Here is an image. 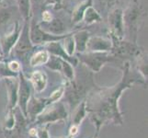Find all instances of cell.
Here are the masks:
<instances>
[{"label": "cell", "mask_w": 148, "mask_h": 138, "mask_svg": "<svg viewBox=\"0 0 148 138\" xmlns=\"http://www.w3.org/2000/svg\"><path fill=\"white\" fill-rule=\"evenodd\" d=\"M109 26L111 36L114 40H122L124 37L123 11L121 8H115L109 14Z\"/></svg>", "instance_id": "9c48e42d"}, {"label": "cell", "mask_w": 148, "mask_h": 138, "mask_svg": "<svg viewBox=\"0 0 148 138\" xmlns=\"http://www.w3.org/2000/svg\"><path fill=\"white\" fill-rule=\"evenodd\" d=\"M51 138H74V137H71V136H67V137H51Z\"/></svg>", "instance_id": "8d00e7d4"}, {"label": "cell", "mask_w": 148, "mask_h": 138, "mask_svg": "<svg viewBox=\"0 0 148 138\" xmlns=\"http://www.w3.org/2000/svg\"><path fill=\"white\" fill-rule=\"evenodd\" d=\"M45 50H46L51 55H54V56H57V57H60L61 59H63L66 61V62H68L69 64H71L73 66H77L79 63L75 56H70L66 54L62 43H60V41L46 43V49Z\"/></svg>", "instance_id": "2e32d148"}, {"label": "cell", "mask_w": 148, "mask_h": 138, "mask_svg": "<svg viewBox=\"0 0 148 138\" xmlns=\"http://www.w3.org/2000/svg\"><path fill=\"white\" fill-rule=\"evenodd\" d=\"M29 35L30 42L32 45H39L45 43H51V42H57V41H62L68 35H63V36H55L50 33L45 32L44 30L40 29V25L36 22V20L32 19L29 25Z\"/></svg>", "instance_id": "ba28073f"}, {"label": "cell", "mask_w": 148, "mask_h": 138, "mask_svg": "<svg viewBox=\"0 0 148 138\" xmlns=\"http://www.w3.org/2000/svg\"><path fill=\"white\" fill-rule=\"evenodd\" d=\"M83 19H84L85 22L86 24H92L95 22H99L101 19L100 15L99 14V12L91 6L86 9V11L84 12Z\"/></svg>", "instance_id": "cb8c5ba5"}, {"label": "cell", "mask_w": 148, "mask_h": 138, "mask_svg": "<svg viewBox=\"0 0 148 138\" xmlns=\"http://www.w3.org/2000/svg\"><path fill=\"white\" fill-rule=\"evenodd\" d=\"M112 49V41L100 36H90L86 43V52L109 53Z\"/></svg>", "instance_id": "4fadbf2b"}, {"label": "cell", "mask_w": 148, "mask_h": 138, "mask_svg": "<svg viewBox=\"0 0 148 138\" xmlns=\"http://www.w3.org/2000/svg\"><path fill=\"white\" fill-rule=\"evenodd\" d=\"M29 138H37V137H36V136H32V137H29Z\"/></svg>", "instance_id": "f35d334b"}, {"label": "cell", "mask_w": 148, "mask_h": 138, "mask_svg": "<svg viewBox=\"0 0 148 138\" xmlns=\"http://www.w3.org/2000/svg\"><path fill=\"white\" fill-rule=\"evenodd\" d=\"M135 83L145 85L146 81L139 73L131 70L129 62H125L119 83L112 87H97L89 92L86 98V110L96 127L95 136L99 135L101 127L106 124H123V113L120 110L119 100L122 93Z\"/></svg>", "instance_id": "6da1fadb"}, {"label": "cell", "mask_w": 148, "mask_h": 138, "mask_svg": "<svg viewBox=\"0 0 148 138\" xmlns=\"http://www.w3.org/2000/svg\"><path fill=\"white\" fill-rule=\"evenodd\" d=\"M42 20L43 22H49L50 20H52V15L48 11H45L42 13Z\"/></svg>", "instance_id": "836d02e7"}, {"label": "cell", "mask_w": 148, "mask_h": 138, "mask_svg": "<svg viewBox=\"0 0 148 138\" xmlns=\"http://www.w3.org/2000/svg\"><path fill=\"white\" fill-rule=\"evenodd\" d=\"M140 8L138 7V4L132 3L127 8V9L123 12V23H124V29L126 28L130 32L136 30L137 25L140 19Z\"/></svg>", "instance_id": "9a60e30c"}, {"label": "cell", "mask_w": 148, "mask_h": 138, "mask_svg": "<svg viewBox=\"0 0 148 138\" xmlns=\"http://www.w3.org/2000/svg\"><path fill=\"white\" fill-rule=\"evenodd\" d=\"M91 2H92V0H86L84 3L80 4L79 6L75 9V11L73 12V16H72V21L74 23H78L83 19L84 12L86 11V8L91 6Z\"/></svg>", "instance_id": "603a6c76"}, {"label": "cell", "mask_w": 148, "mask_h": 138, "mask_svg": "<svg viewBox=\"0 0 148 138\" xmlns=\"http://www.w3.org/2000/svg\"><path fill=\"white\" fill-rule=\"evenodd\" d=\"M88 116L86 110V100H84L81 103L76 107V108L73 111L72 113V124L73 125H77L79 126L84 119Z\"/></svg>", "instance_id": "7402d4cb"}, {"label": "cell", "mask_w": 148, "mask_h": 138, "mask_svg": "<svg viewBox=\"0 0 148 138\" xmlns=\"http://www.w3.org/2000/svg\"><path fill=\"white\" fill-rule=\"evenodd\" d=\"M36 2H43V0H36Z\"/></svg>", "instance_id": "74e56055"}, {"label": "cell", "mask_w": 148, "mask_h": 138, "mask_svg": "<svg viewBox=\"0 0 148 138\" xmlns=\"http://www.w3.org/2000/svg\"><path fill=\"white\" fill-rule=\"evenodd\" d=\"M15 116H16V125L10 131L3 132L5 134L6 138H23V132L28 124V120L26 117L23 115V113L18 109V107H16L14 109Z\"/></svg>", "instance_id": "5bb4252c"}, {"label": "cell", "mask_w": 148, "mask_h": 138, "mask_svg": "<svg viewBox=\"0 0 148 138\" xmlns=\"http://www.w3.org/2000/svg\"><path fill=\"white\" fill-rule=\"evenodd\" d=\"M64 87V92L63 98H64L65 102L72 111L86 100L90 91L97 88L92 75H83L81 78L75 76L72 81L66 80Z\"/></svg>", "instance_id": "7a4b0ae2"}, {"label": "cell", "mask_w": 148, "mask_h": 138, "mask_svg": "<svg viewBox=\"0 0 148 138\" xmlns=\"http://www.w3.org/2000/svg\"><path fill=\"white\" fill-rule=\"evenodd\" d=\"M137 72H138L142 78L147 81V59L145 54H140L137 56Z\"/></svg>", "instance_id": "d4e9b609"}, {"label": "cell", "mask_w": 148, "mask_h": 138, "mask_svg": "<svg viewBox=\"0 0 148 138\" xmlns=\"http://www.w3.org/2000/svg\"><path fill=\"white\" fill-rule=\"evenodd\" d=\"M99 4H104L106 6H110L112 3H113L115 0H98Z\"/></svg>", "instance_id": "e575fe53"}, {"label": "cell", "mask_w": 148, "mask_h": 138, "mask_svg": "<svg viewBox=\"0 0 148 138\" xmlns=\"http://www.w3.org/2000/svg\"><path fill=\"white\" fill-rule=\"evenodd\" d=\"M8 67L12 73L16 75H18L19 72H21V68H22L21 65L17 60H12L9 63H8Z\"/></svg>", "instance_id": "1f68e13d"}, {"label": "cell", "mask_w": 148, "mask_h": 138, "mask_svg": "<svg viewBox=\"0 0 148 138\" xmlns=\"http://www.w3.org/2000/svg\"><path fill=\"white\" fill-rule=\"evenodd\" d=\"M7 87L8 104L7 111H13L18 106V78H3Z\"/></svg>", "instance_id": "7c38bea8"}, {"label": "cell", "mask_w": 148, "mask_h": 138, "mask_svg": "<svg viewBox=\"0 0 148 138\" xmlns=\"http://www.w3.org/2000/svg\"><path fill=\"white\" fill-rule=\"evenodd\" d=\"M32 51L33 45L30 42L29 35V24L27 23V21H25L18 42L12 49L11 53L13 52L18 59L21 61L24 65H29V59L32 56Z\"/></svg>", "instance_id": "5b68a950"}, {"label": "cell", "mask_w": 148, "mask_h": 138, "mask_svg": "<svg viewBox=\"0 0 148 138\" xmlns=\"http://www.w3.org/2000/svg\"><path fill=\"white\" fill-rule=\"evenodd\" d=\"M30 83L32 85L33 92L37 94L42 93L47 88L48 84V76L43 71L36 70L29 75V78H28Z\"/></svg>", "instance_id": "e0dca14e"}, {"label": "cell", "mask_w": 148, "mask_h": 138, "mask_svg": "<svg viewBox=\"0 0 148 138\" xmlns=\"http://www.w3.org/2000/svg\"><path fill=\"white\" fill-rule=\"evenodd\" d=\"M90 37L88 30H79L73 36L75 42V51L77 54H82L86 51V43Z\"/></svg>", "instance_id": "d6986e66"}, {"label": "cell", "mask_w": 148, "mask_h": 138, "mask_svg": "<svg viewBox=\"0 0 148 138\" xmlns=\"http://www.w3.org/2000/svg\"><path fill=\"white\" fill-rule=\"evenodd\" d=\"M112 54L115 57H137L140 54L139 48L136 47L134 43L130 42H123L121 40H114L112 42Z\"/></svg>", "instance_id": "30bf717a"}, {"label": "cell", "mask_w": 148, "mask_h": 138, "mask_svg": "<svg viewBox=\"0 0 148 138\" xmlns=\"http://www.w3.org/2000/svg\"><path fill=\"white\" fill-rule=\"evenodd\" d=\"M51 124H44L40 125L38 128L36 127V137L37 138H51L49 134V126Z\"/></svg>", "instance_id": "4dcf8cb0"}, {"label": "cell", "mask_w": 148, "mask_h": 138, "mask_svg": "<svg viewBox=\"0 0 148 138\" xmlns=\"http://www.w3.org/2000/svg\"><path fill=\"white\" fill-rule=\"evenodd\" d=\"M62 61H63V59H61L60 57L50 54V57L47 61V63L45 64V65H46L49 69L53 70V71H58V72H61V68H62Z\"/></svg>", "instance_id": "f1b7e54d"}, {"label": "cell", "mask_w": 148, "mask_h": 138, "mask_svg": "<svg viewBox=\"0 0 148 138\" xmlns=\"http://www.w3.org/2000/svg\"><path fill=\"white\" fill-rule=\"evenodd\" d=\"M68 118L69 111L66 108L64 101L61 100L45 108L42 113L35 119L33 124L35 126L52 124L60 121H67Z\"/></svg>", "instance_id": "277c9868"}, {"label": "cell", "mask_w": 148, "mask_h": 138, "mask_svg": "<svg viewBox=\"0 0 148 138\" xmlns=\"http://www.w3.org/2000/svg\"><path fill=\"white\" fill-rule=\"evenodd\" d=\"M18 9L23 19L27 21L30 12V0H17Z\"/></svg>", "instance_id": "4316f807"}, {"label": "cell", "mask_w": 148, "mask_h": 138, "mask_svg": "<svg viewBox=\"0 0 148 138\" xmlns=\"http://www.w3.org/2000/svg\"><path fill=\"white\" fill-rule=\"evenodd\" d=\"M64 92V85L60 86L57 89H55L52 94L47 98H37L32 95L27 105V120L29 122H33L35 119L42 113L45 108L51 104L57 102L63 99Z\"/></svg>", "instance_id": "3957f363"}, {"label": "cell", "mask_w": 148, "mask_h": 138, "mask_svg": "<svg viewBox=\"0 0 148 138\" xmlns=\"http://www.w3.org/2000/svg\"><path fill=\"white\" fill-rule=\"evenodd\" d=\"M15 8L13 6H6L0 2V29L6 27L11 19Z\"/></svg>", "instance_id": "44dd1931"}, {"label": "cell", "mask_w": 148, "mask_h": 138, "mask_svg": "<svg viewBox=\"0 0 148 138\" xmlns=\"http://www.w3.org/2000/svg\"><path fill=\"white\" fill-rule=\"evenodd\" d=\"M18 107L27 119V105L33 94L32 85L29 78L22 72L18 73Z\"/></svg>", "instance_id": "52a82bcc"}, {"label": "cell", "mask_w": 148, "mask_h": 138, "mask_svg": "<svg viewBox=\"0 0 148 138\" xmlns=\"http://www.w3.org/2000/svg\"><path fill=\"white\" fill-rule=\"evenodd\" d=\"M3 1V0H0V2H2Z\"/></svg>", "instance_id": "60d3db41"}, {"label": "cell", "mask_w": 148, "mask_h": 138, "mask_svg": "<svg viewBox=\"0 0 148 138\" xmlns=\"http://www.w3.org/2000/svg\"><path fill=\"white\" fill-rule=\"evenodd\" d=\"M1 62H4V56L0 54V63H1Z\"/></svg>", "instance_id": "d590c367"}, {"label": "cell", "mask_w": 148, "mask_h": 138, "mask_svg": "<svg viewBox=\"0 0 148 138\" xmlns=\"http://www.w3.org/2000/svg\"><path fill=\"white\" fill-rule=\"evenodd\" d=\"M61 73H62L67 81H72L75 78V72L74 70V66L69 64L68 62L63 60L62 61V68H61Z\"/></svg>", "instance_id": "83f0119b"}, {"label": "cell", "mask_w": 148, "mask_h": 138, "mask_svg": "<svg viewBox=\"0 0 148 138\" xmlns=\"http://www.w3.org/2000/svg\"><path fill=\"white\" fill-rule=\"evenodd\" d=\"M40 29L45 32L55 35V36H63V35H65L66 32V26L64 23L61 19L56 18L52 19V20H50L49 22H43L42 27H40Z\"/></svg>", "instance_id": "ac0fdd59"}, {"label": "cell", "mask_w": 148, "mask_h": 138, "mask_svg": "<svg viewBox=\"0 0 148 138\" xmlns=\"http://www.w3.org/2000/svg\"><path fill=\"white\" fill-rule=\"evenodd\" d=\"M15 125H16V116H15L14 110L7 111V115L5 116V119L3 122V127H2L3 132L12 130L15 127Z\"/></svg>", "instance_id": "484cf974"}, {"label": "cell", "mask_w": 148, "mask_h": 138, "mask_svg": "<svg viewBox=\"0 0 148 138\" xmlns=\"http://www.w3.org/2000/svg\"><path fill=\"white\" fill-rule=\"evenodd\" d=\"M22 27L19 25V22L17 21L14 25V29L9 33L4 35L0 39V47H1V54L3 56H8L11 54V51L16 45L18 37L21 32Z\"/></svg>", "instance_id": "8fae6325"}, {"label": "cell", "mask_w": 148, "mask_h": 138, "mask_svg": "<svg viewBox=\"0 0 148 138\" xmlns=\"http://www.w3.org/2000/svg\"><path fill=\"white\" fill-rule=\"evenodd\" d=\"M78 62L82 63L88 69H90L94 73H98L103 65L113 60L114 56L109 53H92V52H85L82 54H77Z\"/></svg>", "instance_id": "8992f818"}, {"label": "cell", "mask_w": 148, "mask_h": 138, "mask_svg": "<svg viewBox=\"0 0 148 138\" xmlns=\"http://www.w3.org/2000/svg\"><path fill=\"white\" fill-rule=\"evenodd\" d=\"M49 57H50V54L46 50H40L30 56V58L29 60V65L32 67H36V66L45 65L47 63Z\"/></svg>", "instance_id": "ffe728a7"}, {"label": "cell", "mask_w": 148, "mask_h": 138, "mask_svg": "<svg viewBox=\"0 0 148 138\" xmlns=\"http://www.w3.org/2000/svg\"><path fill=\"white\" fill-rule=\"evenodd\" d=\"M64 40V43H62L63 47L64 48V51L66 52L68 55L73 56V54H75V42H74V38L71 35H68L66 36Z\"/></svg>", "instance_id": "f546056e"}, {"label": "cell", "mask_w": 148, "mask_h": 138, "mask_svg": "<svg viewBox=\"0 0 148 138\" xmlns=\"http://www.w3.org/2000/svg\"><path fill=\"white\" fill-rule=\"evenodd\" d=\"M93 138H98V136H94Z\"/></svg>", "instance_id": "ab89813d"}, {"label": "cell", "mask_w": 148, "mask_h": 138, "mask_svg": "<svg viewBox=\"0 0 148 138\" xmlns=\"http://www.w3.org/2000/svg\"><path fill=\"white\" fill-rule=\"evenodd\" d=\"M78 131H79V126L71 124V127H70V129H69V136L75 137L76 135L78 134Z\"/></svg>", "instance_id": "d6a6232c"}]
</instances>
